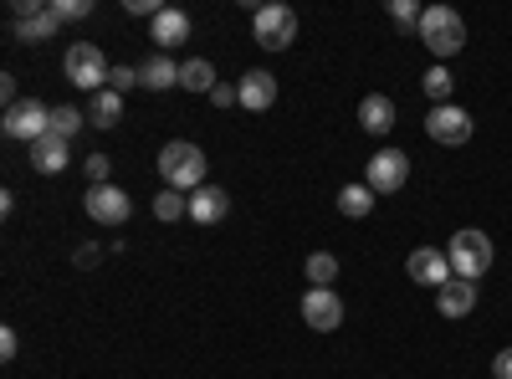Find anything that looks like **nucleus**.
<instances>
[{
	"instance_id": "nucleus-1",
	"label": "nucleus",
	"mask_w": 512,
	"mask_h": 379,
	"mask_svg": "<svg viewBox=\"0 0 512 379\" xmlns=\"http://www.w3.org/2000/svg\"><path fill=\"white\" fill-rule=\"evenodd\" d=\"M159 175H164V190L195 195L205 185V149L190 144V139H169L159 149Z\"/></svg>"
},
{
	"instance_id": "nucleus-2",
	"label": "nucleus",
	"mask_w": 512,
	"mask_h": 379,
	"mask_svg": "<svg viewBox=\"0 0 512 379\" xmlns=\"http://www.w3.org/2000/svg\"><path fill=\"white\" fill-rule=\"evenodd\" d=\"M420 41L431 47V57L446 67L461 47H466V21H461V11H451V6H425V16H420Z\"/></svg>"
},
{
	"instance_id": "nucleus-3",
	"label": "nucleus",
	"mask_w": 512,
	"mask_h": 379,
	"mask_svg": "<svg viewBox=\"0 0 512 379\" xmlns=\"http://www.w3.org/2000/svg\"><path fill=\"white\" fill-rule=\"evenodd\" d=\"M62 72H67V82L72 88H82V93H108V77H113V67H108V57H103V47H93V41H77V47L67 52V62H62Z\"/></svg>"
},
{
	"instance_id": "nucleus-4",
	"label": "nucleus",
	"mask_w": 512,
	"mask_h": 379,
	"mask_svg": "<svg viewBox=\"0 0 512 379\" xmlns=\"http://www.w3.org/2000/svg\"><path fill=\"white\" fill-rule=\"evenodd\" d=\"M446 257H451V272L456 277H466V282H477L487 267H492V236L487 231H456L451 236V246H446Z\"/></svg>"
},
{
	"instance_id": "nucleus-5",
	"label": "nucleus",
	"mask_w": 512,
	"mask_h": 379,
	"mask_svg": "<svg viewBox=\"0 0 512 379\" xmlns=\"http://www.w3.org/2000/svg\"><path fill=\"white\" fill-rule=\"evenodd\" d=\"M251 31H256V47L287 52L292 41H297V11H292V6H256Z\"/></svg>"
},
{
	"instance_id": "nucleus-6",
	"label": "nucleus",
	"mask_w": 512,
	"mask_h": 379,
	"mask_svg": "<svg viewBox=\"0 0 512 379\" xmlns=\"http://www.w3.org/2000/svg\"><path fill=\"white\" fill-rule=\"evenodd\" d=\"M0 129H6V139H16V144H41V139L52 134V108L36 103V98H21V103L6 113V123H0Z\"/></svg>"
},
{
	"instance_id": "nucleus-7",
	"label": "nucleus",
	"mask_w": 512,
	"mask_h": 379,
	"mask_svg": "<svg viewBox=\"0 0 512 379\" xmlns=\"http://www.w3.org/2000/svg\"><path fill=\"white\" fill-rule=\"evenodd\" d=\"M405 180H410V159H405V149H379V154L369 159V170H364V185H369L374 195H400Z\"/></svg>"
},
{
	"instance_id": "nucleus-8",
	"label": "nucleus",
	"mask_w": 512,
	"mask_h": 379,
	"mask_svg": "<svg viewBox=\"0 0 512 379\" xmlns=\"http://www.w3.org/2000/svg\"><path fill=\"white\" fill-rule=\"evenodd\" d=\"M425 134H431L436 144H446V149H461V144H472V113L456 108V103H441V108H431V118H425Z\"/></svg>"
},
{
	"instance_id": "nucleus-9",
	"label": "nucleus",
	"mask_w": 512,
	"mask_h": 379,
	"mask_svg": "<svg viewBox=\"0 0 512 379\" xmlns=\"http://www.w3.org/2000/svg\"><path fill=\"white\" fill-rule=\"evenodd\" d=\"M82 205H88V216H93L98 226H123L128 216H134V200H128L118 185H88Z\"/></svg>"
},
{
	"instance_id": "nucleus-10",
	"label": "nucleus",
	"mask_w": 512,
	"mask_h": 379,
	"mask_svg": "<svg viewBox=\"0 0 512 379\" xmlns=\"http://www.w3.org/2000/svg\"><path fill=\"white\" fill-rule=\"evenodd\" d=\"M303 323L318 328V333H333L344 323V298H338L333 287H308L303 292Z\"/></svg>"
},
{
	"instance_id": "nucleus-11",
	"label": "nucleus",
	"mask_w": 512,
	"mask_h": 379,
	"mask_svg": "<svg viewBox=\"0 0 512 379\" xmlns=\"http://www.w3.org/2000/svg\"><path fill=\"white\" fill-rule=\"evenodd\" d=\"M405 272L420 282V287H446L456 272H451V257H446V251L441 246H420V251H410V262H405Z\"/></svg>"
},
{
	"instance_id": "nucleus-12",
	"label": "nucleus",
	"mask_w": 512,
	"mask_h": 379,
	"mask_svg": "<svg viewBox=\"0 0 512 379\" xmlns=\"http://www.w3.org/2000/svg\"><path fill=\"white\" fill-rule=\"evenodd\" d=\"M231 216V195L221 190V185H200L195 195H190V221L195 226H221Z\"/></svg>"
},
{
	"instance_id": "nucleus-13",
	"label": "nucleus",
	"mask_w": 512,
	"mask_h": 379,
	"mask_svg": "<svg viewBox=\"0 0 512 379\" xmlns=\"http://www.w3.org/2000/svg\"><path fill=\"white\" fill-rule=\"evenodd\" d=\"M149 41L159 52H169V47H180V41H190V16L180 11V6H164L154 21H149Z\"/></svg>"
},
{
	"instance_id": "nucleus-14",
	"label": "nucleus",
	"mask_w": 512,
	"mask_h": 379,
	"mask_svg": "<svg viewBox=\"0 0 512 379\" xmlns=\"http://www.w3.org/2000/svg\"><path fill=\"white\" fill-rule=\"evenodd\" d=\"M236 93H241V108L267 113V108L277 103V77H272V72H262V67H251V72L236 82Z\"/></svg>"
},
{
	"instance_id": "nucleus-15",
	"label": "nucleus",
	"mask_w": 512,
	"mask_h": 379,
	"mask_svg": "<svg viewBox=\"0 0 512 379\" xmlns=\"http://www.w3.org/2000/svg\"><path fill=\"white\" fill-rule=\"evenodd\" d=\"M436 308H441V318H466V313L477 308V282L451 277V282L436 292Z\"/></svg>"
},
{
	"instance_id": "nucleus-16",
	"label": "nucleus",
	"mask_w": 512,
	"mask_h": 379,
	"mask_svg": "<svg viewBox=\"0 0 512 379\" xmlns=\"http://www.w3.org/2000/svg\"><path fill=\"white\" fill-rule=\"evenodd\" d=\"M62 31V16L47 6V11H36V16H21V21H11V36L16 41H26V47H41V41H52Z\"/></svg>"
},
{
	"instance_id": "nucleus-17",
	"label": "nucleus",
	"mask_w": 512,
	"mask_h": 379,
	"mask_svg": "<svg viewBox=\"0 0 512 379\" xmlns=\"http://www.w3.org/2000/svg\"><path fill=\"white\" fill-rule=\"evenodd\" d=\"M359 123H364V134L384 139V134L395 129V103L384 98V93H369V98L359 103Z\"/></svg>"
},
{
	"instance_id": "nucleus-18",
	"label": "nucleus",
	"mask_w": 512,
	"mask_h": 379,
	"mask_svg": "<svg viewBox=\"0 0 512 379\" xmlns=\"http://www.w3.org/2000/svg\"><path fill=\"white\" fill-rule=\"evenodd\" d=\"M67 159H72V144L47 134L41 144H31V164H36V175H62L67 170Z\"/></svg>"
},
{
	"instance_id": "nucleus-19",
	"label": "nucleus",
	"mask_w": 512,
	"mask_h": 379,
	"mask_svg": "<svg viewBox=\"0 0 512 379\" xmlns=\"http://www.w3.org/2000/svg\"><path fill=\"white\" fill-rule=\"evenodd\" d=\"M139 88H149V93H164V88H180V67L169 62L164 52H154L144 67H139Z\"/></svg>"
},
{
	"instance_id": "nucleus-20",
	"label": "nucleus",
	"mask_w": 512,
	"mask_h": 379,
	"mask_svg": "<svg viewBox=\"0 0 512 379\" xmlns=\"http://www.w3.org/2000/svg\"><path fill=\"white\" fill-rule=\"evenodd\" d=\"M180 88H190V93H216V67H210L205 57L180 62Z\"/></svg>"
},
{
	"instance_id": "nucleus-21",
	"label": "nucleus",
	"mask_w": 512,
	"mask_h": 379,
	"mask_svg": "<svg viewBox=\"0 0 512 379\" xmlns=\"http://www.w3.org/2000/svg\"><path fill=\"white\" fill-rule=\"evenodd\" d=\"M123 118V93H98L93 103H88V123H93V129H113V123Z\"/></svg>"
},
{
	"instance_id": "nucleus-22",
	"label": "nucleus",
	"mask_w": 512,
	"mask_h": 379,
	"mask_svg": "<svg viewBox=\"0 0 512 379\" xmlns=\"http://www.w3.org/2000/svg\"><path fill=\"white\" fill-rule=\"evenodd\" d=\"M338 210H344L349 221H364L374 210V190L369 185H344V190H338Z\"/></svg>"
},
{
	"instance_id": "nucleus-23",
	"label": "nucleus",
	"mask_w": 512,
	"mask_h": 379,
	"mask_svg": "<svg viewBox=\"0 0 512 379\" xmlns=\"http://www.w3.org/2000/svg\"><path fill=\"white\" fill-rule=\"evenodd\" d=\"M420 88H425V98H431V108H441V103H451V88H456V77L436 62L431 72H425V82H420Z\"/></svg>"
},
{
	"instance_id": "nucleus-24",
	"label": "nucleus",
	"mask_w": 512,
	"mask_h": 379,
	"mask_svg": "<svg viewBox=\"0 0 512 379\" xmlns=\"http://www.w3.org/2000/svg\"><path fill=\"white\" fill-rule=\"evenodd\" d=\"M154 216H159V221H185V216H190V195L159 190V195H154Z\"/></svg>"
},
{
	"instance_id": "nucleus-25",
	"label": "nucleus",
	"mask_w": 512,
	"mask_h": 379,
	"mask_svg": "<svg viewBox=\"0 0 512 379\" xmlns=\"http://www.w3.org/2000/svg\"><path fill=\"white\" fill-rule=\"evenodd\" d=\"M308 282L313 287H333L338 282V257H333V251H313V257H308Z\"/></svg>"
},
{
	"instance_id": "nucleus-26",
	"label": "nucleus",
	"mask_w": 512,
	"mask_h": 379,
	"mask_svg": "<svg viewBox=\"0 0 512 379\" xmlns=\"http://www.w3.org/2000/svg\"><path fill=\"white\" fill-rule=\"evenodd\" d=\"M77 129H82V113H77V108H52V134H57V139L72 144Z\"/></svg>"
},
{
	"instance_id": "nucleus-27",
	"label": "nucleus",
	"mask_w": 512,
	"mask_h": 379,
	"mask_svg": "<svg viewBox=\"0 0 512 379\" xmlns=\"http://www.w3.org/2000/svg\"><path fill=\"white\" fill-rule=\"evenodd\" d=\"M420 6H415V0H390V21L400 26V31H420Z\"/></svg>"
},
{
	"instance_id": "nucleus-28",
	"label": "nucleus",
	"mask_w": 512,
	"mask_h": 379,
	"mask_svg": "<svg viewBox=\"0 0 512 379\" xmlns=\"http://www.w3.org/2000/svg\"><path fill=\"white\" fill-rule=\"evenodd\" d=\"M52 11L62 21H82V16H93V0H52Z\"/></svg>"
},
{
	"instance_id": "nucleus-29",
	"label": "nucleus",
	"mask_w": 512,
	"mask_h": 379,
	"mask_svg": "<svg viewBox=\"0 0 512 379\" xmlns=\"http://www.w3.org/2000/svg\"><path fill=\"white\" fill-rule=\"evenodd\" d=\"M82 170H88V180H93V185H108L113 159H108V154H88V159H82Z\"/></svg>"
},
{
	"instance_id": "nucleus-30",
	"label": "nucleus",
	"mask_w": 512,
	"mask_h": 379,
	"mask_svg": "<svg viewBox=\"0 0 512 379\" xmlns=\"http://www.w3.org/2000/svg\"><path fill=\"white\" fill-rule=\"evenodd\" d=\"M108 88H113V93H128V88H139V67H113Z\"/></svg>"
},
{
	"instance_id": "nucleus-31",
	"label": "nucleus",
	"mask_w": 512,
	"mask_h": 379,
	"mask_svg": "<svg viewBox=\"0 0 512 379\" xmlns=\"http://www.w3.org/2000/svg\"><path fill=\"white\" fill-rule=\"evenodd\" d=\"M72 262H77V267H98V262H103V246H93V241H88V246H77V257H72Z\"/></svg>"
},
{
	"instance_id": "nucleus-32",
	"label": "nucleus",
	"mask_w": 512,
	"mask_h": 379,
	"mask_svg": "<svg viewBox=\"0 0 512 379\" xmlns=\"http://www.w3.org/2000/svg\"><path fill=\"white\" fill-rule=\"evenodd\" d=\"M16 349H21V339H16V328H0V359H16Z\"/></svg>"
},
{
	"instance_id": "nucleus-33",
	"label": "nucleus",
	"mask_w": 512,
	"mask_h": 379,
	"mask_svg": "<svg viewBox=\"0 0 512 379\" xmlns=\"http://www.w3.org/2000/svg\"><path fill=\"white\" fill-rule=\"evenodd\" d=\"M210 103H216V108H236V103H241V93H236V88H226V82H216V93H210Z\"/></svg>"
},
{
	"instance_id": "nucleus-34",
	"label": "nucleus",
	"mask_w": 512,
	"mask_h": 379,
	"mask_svg": "<svg viewBox=\"0 0 512 379\" xmlns=\"http://www.w3.org/2000/svg\"><path fill=\"white\" fill-rule=\"evenodd\" d=\"M0 98H6V113H11L16 103H21V88H16V77H11V72L0 77Z\"/></svg>"
},
{
	"instance_id": "nucleus-35",
	"label": "nucleus",
	"mask_w": 512,
	"mask_h": 379,
	"mask_svg": "<svg viewBox=\"0 0 512 379\" xmlns=\"http://www.w3.org/2000/svg\"><path fill=\"white\" fill-rule=\"evenodd\" d=\"M159 11H164V6H154V0H128V16H149V21H154Z\"/></svg>"
},
{
	"instance_id": "nucleus-36",
	"label": "nucleus",
	"mask_w": 512,
	"mask_h": 379,
	"mask_svg": "<svg viewBox=\"0 0 512 379\" xmlns=\"http://www.w3.org/2000/svg\"><path fill=\"white\" fill-rule=\"evenodd\" d=\"M492 374H497V379H512V349H502V354L492 359Z\"/></svg>"
}]
</instances>
